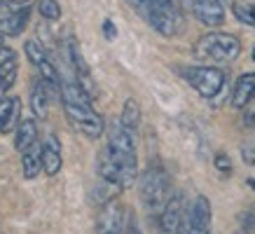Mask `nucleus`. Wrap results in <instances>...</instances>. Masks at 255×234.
I'll return each instance as SVG.
<instances>
[{"mask_svg":"<svg viewBox=\"0 0 255 234\" xmlns=\"http://www.w3.org/2000/svg\"><path fill=\"white\" fill-rule=\"evenodd\" d=\"M127 5L164 38H173L183 31V14L173 0H127Z\"/></svg>","mask_w":255,"mask_h":234,"instance_id":"obj_1","label":"nucleus"},{"mask_svg":"<svg viewBox=\"0 0 255 234\" xmlns=\"http://www.w3.org/2000/svg\"><path fill=\"white\" fill-rule=\"evenodd\" d=\"M106 152L110 155L117 173H120V185H122V190H127L129 185H133L136 173H138V169H136V145H133V133L129 131V129H124L120 122H115L113 129H110Z\"/></svg>","mask_w":255,"mask_h":234,"instance_id":"obj_2","label":"nucleus"},{"mask_svg":"<svg viewBox=\"0 0 255 234\" xmlns=\"http://www.w3.org/2000/svg\"><path fill=\"white\" fill-rule=\"evenodd\" d=\"M171 199V180L169 173L159 162H150L140 173V202L147 213L159 216Z\"/></svg>","mask_w":255,"mask_h":234,"instance_id":"obj_3","label":"nucleus"},{"mask_svg":"<svg viewBox=\"0 0 255 234\" xmlns=\"http://www.w3.org/2000/svg\"><path fill=\"white\" fill-rule=\"evenodd\" d=\"M241 54V42L230 33H206L197 40L194 45V56L199 61L211 63H230Z\"/></svg>","mask_w":255,"mask_h":234,"instance_id":"obj_4","label":"nucleus"},{"mask_svg":"<svg viewBox=\"0 0 255 234\" xmlns=\"http://www.w3.org/2000/svg\"><path fill=\"white\" fill-rule=\"evenodd\" d=\"M180 73H183L187 85L197 89L204 99L218 96L225 85V73L220 68H216V66H187Z\"/></svg>","mask_w":255,"mask_h":234,"instance_id":"obj_5","label":"nucleus"},{"mask_svg":"<svg viewBox=\"0 0 255 234\" xmlns=\"http://www.w3.org/2000/svg\"><path fill=\"white\" fill-rule=\"evenodd\" d=\"M61 103L73 129L85 133L87 138H99L103 133V117L92 108V103H73V101H61Z\"/></svg>","mask_w":255,"mask_h":234,"instance_id":"obj_6","label":"nucleus"},{"mask_svg":"<svg viewBox=\"0 0 255 234\" xmlns=\"http://www.w3.org/2000/svg\"><path fill=\"white\" fill-rule=\"evenodd\" d=\"M211 230V202L204 195L194 197L190 204L185 218L180 223V230L176 234H209Z\"/></svg>","mask_w":255,"mask_h":234,"instance_id":"obj_7","label":"nucleus"},{"mask_svg":"<svg viewBox=\"0 0 255 234\" xmlns=\"http://www.w3.org/2000/svg\"><path fill=\"white\" fill-rule=\"evenodd\" d=\"M23 52H26V56H28V61H31L35 68H40V78L45 80V82H49V85L61 87L59 68L54 66V61H52L49 54H47V49L40 45L38 40H28L26 47H23Z\"/></svg>","mask_w":255,"mask_h":234,"instance_id":"obj_8","label":"nucleus"},{"mask_svg":"<svg viewBox=\"0 0 255 234\" xmlns=\"http://www.w3.org/2000/svg\"><path fill=\"white\" fill-rule=\"evenodd\" d=\"M9 12L0 19V35L12 38V35H21V31L28 23V12H31V2L23 0V2H7Z\"/></svg>","mask_w":255,"mask_h":234,"instance_id":"obj_9","label":"nucleus"},{"mask_svg":"<svg viewBox=\"0 0 255 234\" xmlns=\"http://www.w3.org/2000/svg\"><path fill=\"white\" fill-rule=\"evenodd\" d=\"M124 223V206L117 199L103 204L99 213V234H127Z\"/></svg>","mask_w":255,"mask_h":234,"instance_id":"obj_10","label":"nucleus"},{"mask_svg":"<svg viewBox=\"0 0 255 234\" xmlns=\"http://www.w3.org/2000/svg\"><path fill=\"white\" fill-rule=\"evenodd\" d=\"M183 2L204 26L216 28V26H220L225 21V5L220 0H183Z\"/></svg>","mask_w":255,"mask_h":234,"instance_id":"obj_11","label":"nucleus"},{"mask_svg":"<svg viewBox=\"0 0 255 234\" xmlns=\"http://www.w3.org/2000/svg\"><path fill=\"white\" fill-rule=\"evenodd\" d=\"M187 213V206H185V197L180 195H171V199L166 202V206H164V211L157 216L159 218V227H162L164 234H176L178 230H180V223H183V218H185Z\"/></svg>","mask_w":255,"mask_h":234,"instance_id":"obj_12","label":"nucleus"},{"mask_svg":"<svg viewBox=\"0 0 255 234\" xmlns=\"http://www.w3.org/2000/svg\"><path fill=\"white\" fill-rule=\"evenodd\" d=\"M52 96H61V87L49 85L42 78H35L31 85V110L33 115L45 119L47 113H49V99Z\"/></svg>","mask_w":255,"mask_h":234,"instance_id":"obj_13","label":"nucleus"},{"mask_svg":"<svg viewBox=\"0 0 255 234\" xmlns=\"http://www.w3.org/2000/svg\"><path fill=\"white\" fill-rule=\"evenodd\" d=\"M61 164H63L61 143H59L56 136H47L45 143H42V171L47 176H56L61 171Z\"/></svg>","mask_w":255,"mask_h":234,"instance_id":"obj_14","label":"nucleus"},{"mask_svg":"<svg viewBox=\"0 0 255 234\" xmlns=\"http://www.w3.org/2000/svg\"><path fill=\"white\" fill-rule=\"evenodd\" d=\"M19 115H21V103L14 96H2L0 99V133L12 131L19 126Z\"/></svg>","mask_w":255,"mask_h":234,"instance_id":"obj_15","label":"nucleus"},{"mask_svg":"<svg viewBox=\"0 0 255 234\" xmlns=\"http://www.w3.org/2000/svg\"><path fill=\"white\" fill-rule=\"evenodd\" d=\"M255 96V73H244L232 92V108L244 110L248 106V101Z\"/></svg>","mask_w":255,"mask_h":234,"instance_id":"obj_16","label":"nucleus"},{"mask_svg":"<svg viewBox=\"0 0 255 234\" xmlns=\"http://www.w3.org/2000/svg\"><path fill=\"white\" fill-rule=\"evenodd\" d=\"M38 143V126L33 119H21L19 126H16V136H14V148L19 152H26L28 148H33Z\"/></svg>","mask_w":255,"mask_h":234,"instance_id":"obj_17","label":"nucleus"},{"mask_svg":"<svg viewBox=\"0 0 255 234\" xmlns=\"http://www.w3.org/2000/svg\"><path fill=\"white\" fill-rule=\"evenodd\" d=\"M21 169L28 180H33L40 173V169H42V145L40 143H35L33 148H28L21 155Z\"/></svg>","mask_w":255,"mask_h":234,"instance_id":"obj_18","label":"nucleus"},{"mask_svg":"<svg viewBox=\"0 0 255 234\" xmlns=\"http://www.w3.org/2000/svg\"><path fill=\"white\" fill-rule=\"evenodd\" d=\"M120 124H122L124 129H129L131 133H136V129H138V124H140V108H138V103L133 101V99H127V103H124Z\"/></svg>","mask_w":255,"mask_h":234,"instance_id":"obj_19","label":"nucleus"},{"mask_svg":"<svg viewBox=\"0 0 255 234\" xmlns=\"http://www.w3.org/2000/svg\"><path fill=\"white\" fill-rule=\"evenodd\" d=\"M234 16L239 19L241 23H246L251 28H255V5H246V2H234L232 5Z\"/></svg>","mask_w":255,"mask_h":234,"instance_id":"obj_20","label":"nucleus"},{"mask_svg":"<svg viewBox=\"0 0 255 234\" xmlns=\"http://www.w3.org/2000/svg\"><path fill=\"white\" fill-rule=\"evenodd\" d=\"M38 12L45 16V19H52V21H54V19L61 16V5H59L56 0H38Z\"/></svg>","mask_w":255,"mask_h":234,"instance_id":"obj_21","label":"nucleus"},{"mask_svg":"<svg viewBox=\"0 0 255 234\" xmlns=\"http://www.w3.org/2000/svg\"><path fill=\"white\" fill-rule=\"evenodd\" d=\"M216 169L220 173H232V159H230L227 155H223V152L216 155Z\"/></svg>","mask_w":255,"mask_h":234,"instance_id":"obj_22","label":"nucleus"},{"mask_svg":"<svg viewBox=\"0 0 255 234\" xmlns=\"http://www.w3.org/2000/svg\"><path fill=\"white\" fill-rule=\"evenodd\" d=\"M244 115H246V122H255V96L248 101L246 108H244Z\"/></svg>","mask_w":255,"mask_h":234,"instance_id":"obj_23","label":"nucleus"},{"mask_svg":"<svg viewBox=\"0 0 255 234\" xmlns=\"http://www.w3.org/2000/svg\"><path fill=\"white\" fill-rule=\"evenodd\" d=\"M244 162H246V164H255V143H251V145H246V148H244Z\"/></svg>","mask_w":255,"mask_h":234,"instance_id":"obj_24","label":"nucleus"},{"mask_svg":"<svg viewBox=\"0 0 255 234\" xmlns=\"http://www.w3.org/2000/svg\"><path fill=\"white\" fill-rule=\"evenodd\" d=\"M244 234H255V213H251L246 218V225H244Z\"/></svg>","mask_w":255,"mask_h":234,"instance_id":"obj_25","label":"nucleus"},{"mask_svg":"<svg viewBox=\"0 0 255 234\" xmlns=\"http://www.w3.org/2000/svg\"><path fill=\"white\" fill-rule=\"evenodd\" d=\"M103 33H106V38H108V40L115 38V26H113V21H110V19H108V21H103Z\"/></svg>","mask_w":255,"mask_h":234,"instance_id":"obj_26","label":"nucleus"},{"mask_svg":"<svg viewBox=\"0 0 255 234\" xmlns=\"http://www.w3.org/2000/svg\"><path fill=\"white\" fill-rule=\"evenodd\" d=\"M127 234H140V232H138V227L136 225H129L127 227Z\"/></svg>","mask_w":255,"mask_h":234,"instance_id":"obj_27","label":"nucleus"},{"mask_svg":"<svg viewBox=\"0 0 255 234\" xmlns=\"http://www.w3.org/2000/svg\"><path fill=\"white\" fill-rule=\"evenodd\" d=\"M7 2H9V0H0V5H7Z\"/></svg>","mask_w":255,"mask_h":234,"instance_id":"obj_28","label":"nucleus"},{"mask_svg":"<svg viewBox=\"0 0 255 234\" xmlns=\"http://www.w3.org/2000/svg\"><path fill=\"white\" fill-rule=\"evenodd\" d=\"M251 185H253V187H255V180H251Z\"/></svg>","mask_w":255,"mask_h":234,"instance_id":"obj_29","label":"nucleus"},{"mask_svg":"<svg viewBox=\"0 0 255 234\" xmlns=\"http://www.w3.org/2000/svg\"><path fill=\"white\" fill-rule=\"evenodd\" d=\"M253 61H255V49H253Z\"/></svg>","mask_w":255,"mask_h":234,"instance_id":"obj_30","label":"nucleus"}]
</instances>
